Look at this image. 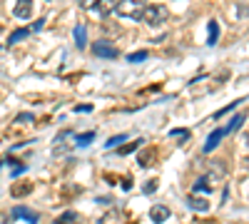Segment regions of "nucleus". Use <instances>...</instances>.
<instances>
[{
	"instance_id": "obj_1",
	"label": "nucleus",
	"mask_w": 249,
	"mask_h": 224,
	"mask_svg": "<svg viewBox=\"0 0 249 224\" xmlns=\"http://www.w3.org/2000/svg\"><path fill=\"white\" fill-rule=\"evenodd\" d=\"M144 8H147V0H117L115 13L127 20H142Z\"/></svg>"
},
{
	"instance_id": "obj_2",
	"label": "nucleus",
	"mask_w": 249,
	"mask_h": 224,
	"mask_svg": "<svg viewBox=\"0 0 249 224\" xmlns=\"http://www.w3.org/2000/svg\"><path fill=\"white\" fill-rule=\"evenodd\" d=\"M167 17H170V13H167V8H164V5H147V8H144V13H142V20L150 28H162L164 23H167Z\"/></svg>"
},
{
	"instance_id": "obj_3",
	"label": "nucleus",
	"mask_w": 249,
	"mask_h": 224,
	"mask_svg": "<svg viewBox=\"0 0 249 224\" xmlns=\"http://www.w3.org/2000/svg\"><path fill=\"white\" fill-rule=\"evenodd\" d=\"M92 55L100 60H115L117 57V48L110 43V40H95L92 43Z\"/></svg>"
},
{
	"instance_id": "obj_4",
	"label": "nucleus",
	"mask_w": 249,
	"mask_h": 224,
	"mask_svg": "<svg viewBox=\"0 0 249 224\" xmlns=\"http://www.w3.org/2000/svg\"><path fill=\"white\" fill-rule=\"evenodd\" d=\"M30 15H33V0H15L13 17H18V20H30Z\"/></svg>"
},
{
	"instance_id": "obj_5",
	"label": "nucleus",
	"mask_w": 249,
	"mask_h": 224,
	"mask_svg": "<svg viewBox=\"0 0 249 224\" xmlns=\"http://www.w3.org/2000/svg\"><path fill=\"white\" fill-rule=\"evenodd\" d=\"M72 137V132H60L57 135V139H55V145H53V155L55 157H62L65 152H70V147H68V139Z\"/></svg>"
},
{
	"instance_id": "obj_6",
	"label": "nucleus",
	"mask_w": 249,
	"mask_h": 224,
	"mask_svg": "<svg viewBox=\"0 0 249 224\" xmlns=\"http://www.w3.org/2000/svg\"><path fill=\"white\" fill-rule=\"evenodd\" d=\"M187 207L195 209V212H207V209H210V199L199 197V194H190V197H187Z\"/></svg>"
},
{
	"instance_id": "obj_7",
	"label": "nucleus",
	"mask_w": 249,
	"mask_h": 224,
	"mask_svg": "<svg viewBox=\"0 0 249 224\" xmlns=\"http://www.w3.org/2000/svg\"><path fill=\"white\" fill-rule=\"evenodd\" d=\"M115 5H117V0H97L92 10H95L100 17H107L110 13H115Z\"/></svg>"
},
{
	"instance_id": "obj_8",
	"label": "nucleus",
	"mask_w": 249,
	"mask_h": 224,
	"mask_svg": "<svg viewBox=\"0 0 249 224\" xmlns=\"http://www.w3.org/2000/svg\"><path fill=\"white\" fill-rule=\"evenodd\" d=\"M224 135H227V130H224V127H219V130H214V132L210 135V139H207V142H204V152H207V155H210V152H212V150H214V147L219 145V142H222V137H224Z\"/></svg>"
},
{
	"instance_id": "obj_9",
	"label": "nucleus",
	"mask_w": 249,
	"mask_h": 224,
	"mask_svg": "<svg viewBox=\"0 0 249 224\" xmlns=\"http://www.w3.org/2000/svg\"><path fill=\"white\" fill-rule=\"evenodd\" d=\"M167 217H170V209L164 207V205H157V207H152V209H150V219H152L155 224L167 222Z\"/></svg>"
},
{
	"instance_id": "obj_10",
	"label": "nucleus",
	"mask_w": 249,
	"mask_h": 224,
	"mask_svg": "<svg viewBox=\"0 0 249 224\" xmlns=\"http://www.w3.org/2000/svg\"><path fill=\"white\" fill-rule=\"evenodd\" d=\"M13 217H23L25 222H30V224H35L37 222V214L35 212H30V209H25V207H15L13 209Z\"/></svg>"
},
{
	"instance_id": "obj_11",
	"label": "nucleus",
	"mask_w": 249,
	"mask_h": 224,
	"mask_svg": "<svg viewBox=\"0 0 249 224\" xmlns=\"http://www.w3.org/2000/svg\"><path fill=\"white\" fill-rule=\"evenodd\" d=\"M75 43H77V48H85V45H88V33H85V25H77V28H75Z\"/></svg>"
},
{
	"instance_id": "obj_12",
	"label": "nucleus",
	"mask_w": 249,
	"mask_h": 224,
	"mask_svg": "<svg viewBox=\"0 0 249 224\" xmlns=\"http://www.w3.org/2000/svg\"><path fill=\"white\" fill-rule=\"evenodd\" d=\"M217 40H219V25H217V20H210V37H207V43L217 45Z\"/></svg>"
},
{
	"instance_id": "obj_13",
	"label": "nucleus",
	"mask_w": 249,
	"mask_h": 224,
	"mask_svg": "<svg viewBox=\"0 0 249 224\" xmlns=\"http://www.w3.org/2000/svg\"><path fill=\"white\" fill-rule=\"evenodd\" d=\"M242 103H244V97H237L234 103H230V105H227V107H222L219 112H214V117H212V120H219V117H224L227 112H230V110H234V107H237V105H242Z\"/></svg>"
},
{
	"instance_id": "obj_14",
	"label": "nucleus",
	"mask_w": 249,
	"mask_h": 224,
	"mask_svg": "<svg viewBox=\"0 0 249 224\" xmlns=\"http://www.w3.org/2000/svg\"><path fill=\"white\" fill-rule=\"evenodd\" d=\"M244 120H247V115H237V117L230 122V125L224 127V130H227V135H230V132H234V130H239V127L244 125Z\"/></svg>"
},
{
	"instance_id": "obj_15",
	"label": "nucleus",
	"mask_w": 249,
	"mask_h": 224,
	"mask_svg": "<svg viewBox=\"0 0 249 224\" xmlns=\"http://www.w3.org/2000/svg\"><path fill=\"white\" fill-rule=\"evenodd\" d=\"M127 139H130L127 135H117V137H112V139H107V142H105V147H107V150H110V147H120V145H124Z\"/></svg>"
},
{
	"instance_id": "obj_16",
	"label": "nucleus",
	"mask_w": 249,
	"mask_h": 224,
	"mask_svg": "<svg viewBox=\"0 0 249 224\" xmlns=\"http://www.w3.org/2000/svg\"><path fill=\"white\" fill-rule=\"evenodd\" d=\"M137 147H142V139H135V142H130V145H122L117 152H120V155H130V152H135Z\"/></svg>"
},
{
	"instance_id": "obj_17",
	"label": "nucleus",
	"mask_w": 249,
	"mask_h": 224,
	"mask_svg": "<svg viewBox=\"0 0 249 224\" xmlns=\"http://www.w3.org/2000/svg\"><path fill=\"white\" fill-rule=\"evenodd\" d=\"M152 162H155V150H147V152H142V157H140V165H142V167L152 165Z\"/></svg>"
},
{
	"instance_id": "obj_18",
	"label": "nucleus",
	"mask_w": 249,
	"mask_h": 224,
	"mask_svg": "<svg viewBox=\"0 0 249 224\" xmlns=\"http://www.w3.org/2000/svg\"><path fill=\"white\" fill-rule=\"evenodd\" d=\"M77 222V214L75 212H65L62 217H57V224H75Z\"/></svg>"
},
{
	"instance_id": "obj_19",
	"label": "nucleus",
	"mask_w": 249,
	"mask_h": 224,
	"mask_svg": "<svg viewBox=\"0 0 249 224\" xmlns=\"http://www.w3.org/2000/svg\"><path fill=\"white\" fill-rule=\"evenodd\" d=\"M30 35V28H23V30H15L13 35H10V45L13 43H18V40H23V37H28Z\"/></svg>"
},
{
	"instance_id": "obj_20",
	"label": "nucleus",
	"mask_w": 249,
	"mask_h": 224,
	"mask_svg": "<svg viewBox=\"0 0 249 224\" xmlns=\"http://www.w3.org/2000/svg\"><path fill=\"white\" fill-rule=\"evenodd\" d=\"M30 190H33L30 182H23V185H15V187H13V194H15V197H20L23 192H30Z\"/></svg>"
},
{
	"instance_id": "obj_21",
	"label": "nucleus",
	"mask_w": 249,
	"mask_h": 224,
	"mask_svg": "<svg viewBox=\"0 0 249 224\" xmlns=\"http://www.w3.org/2000/svg\"><path fill=\"white\" fill-rule=\"evenodd\" d=\"M92 139H95V132H85V135H80V137H77V145H80V147H85V145H90Z\"/></svg>"
},
{
	"instance_id": "obj_22",
	"label": "nucleus",
	"mask_w": 249,
	"mask_h": 224,
	"mask_svg": "<svg viewBox=\"0 0 249 224\" xmlns=\"http://www.w3.org/2000/svg\"><path fill=\"white\" fill-rule=\"evenodd\" d=\"M144 57H147V52H144V50H140V52H132V55H127V63H142Z\"/></svg>"
},
{
	"instance_id": "obj_23",
	"label": "nucleus",
	"mask_w": 249,
	"mask_h": 224,
	"mask_svg": "<svg viewBox=\"0 0 249 224\" xmlns=\"http://www.w3.org/2000/svg\"><path fill=\"white\" fill-rule=\"evenodd\" d=\"M195 190H204V192H210V190H212V185H210L207 179H197V182H195Z\"/></svg>"
},
{
	"instance_id": "obj_24",
	"label": "nucleus",
	"mask_w": 249,
	"mask_h": 224,
	"mask_svg": "<svg viewBox=\"0 0 249 224\" xmlns=\"http://www.w3.org/2000/svg\"><path fill=\"white\" fill-rule=\"evenodd\" d=\"M155 190H157V182H155V179H152V182H147V185L142 187V192H144V194H152Z\"/></svg>"
},
{
	"instance_id": "obj_25",
	"label": "nucleus",
	"mask_w": 249,
	"mask_h": 224,
	"mask_svg": "<svg viewBox=\"0 0 249 224\" xmlns=\"http://www.w3.org/2000/svg\"><path fill=\"white\" fill-rule=\"evenodd\" d=\"M77 3H80V8H85V10H92L97 0H77Z\"/></svg>"
},
{
	"instance_id": "obj_26",
	"label": "nucleus",
	"mask_w": 249,
	"mask_h": 224,
	"mask_svg": "<svg viewBox=\"0 0 249 224\" xmlns=\"http://www.w3.org/2000/svg\"><path fill=\"white\" fill-rule=\"evenodd\" d=\"M170 135H172V137H187V135H190V132H187V130H172Z\"/></svg>"
},
{
	"instance_id": "obj_27",
	"label": "nucleus",
	"mask_w": 249,
	"mask_h": 224,
	"mask_svg": "<svg viewBox=\"0 0 249 224\" xmlns=\"http://www.w3.org/2000/svg\"><path fill=\"white\" fill-rule=\"evenodd\" d=\"M75 110H77V112H92V105H77Z\"/></svg>"
},
{
	"instance_id": "obj_28",
	"label": "nucleus",
	"mask_w": 249,
	"mask_h": 224,
	"mask_svg": "<svg viewBox=\"0 0 249 224\" xmlns=\"http://www.w3.org/2000/svg\"><path fill=\"white\" fill-rule=\"evenodd\" d=\"M18 122H33V115H28V112H23L18 117Z\"/></svg>"
}]
</instances>
